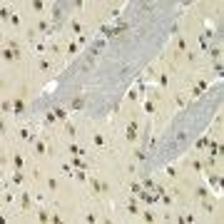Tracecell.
<instances>
[{"instance_id": "6da1fadb", "label": "cell", "mask_w": 224, "mask_h": 224, "mask_svg": "<svg viewBox=\"0 0 224 224\" xmlns=\"http://www.w3.org/2000/svg\"><path fill=\"white\" fill-rule=\"evenodd\" d=\"M134 137H137V125L132 122V125L127 127V140H134Z\"/></svg>"}, {"instance_id": "7a4b0ae2", "label": "cell", "mask_w": 224, "mask_h": 224, "mask_svg": "<svg viewBox=\"0 0 224 224\" xmlns=\"http://www.w3.org/2000/svg\"><path fill=\"white\" fill-rule=\"evenodd\" d=\"M70 152H72V154H85V150H80V147H75V145L70 147Z\"/></svg>"}]
</instances>
